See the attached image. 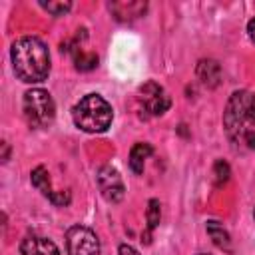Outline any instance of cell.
I'll list each match as a JSON object with an SVG mask.
<instances>
[{
    "mask_svg": "<svg viewBox=\"0 0 255 255\" xmlns=\"http://www.w3.org/2000/svg\"><path fill=\"white\" fill-rule=\"evenodd\" d=\"M12 68L24 84H40L50 74V50L36 36H22L10 50Z\"/></svg>",
    "mask_w": 255,
    "mask_h": 255,
    "instance_id": "cell-1",
    "label": "cell"
},
{
    "mask_svg": "<svg viewBox=\"0 0 255 255\" xmlns=\"http://www.w3.org/2000/svg\"><path fill=\"white\" fill-rule=\"evenodd\" d=\"M72 120L82 131L102 133L112 126L114 112L112 106L100 94H88L74 106Z\"/></svg>",
    "mask_w": 255,
    "mask_h": 255,
    "instance_id": "cell-2",
    "label": "cell"
},
{
    "mask_svg": "<svg viewBox=\"0 0 255 255\" xmlns=\"http://www.w3.org/2000/svg\"><path fill=\"white\" fill-rule=\"evenodd\" d=\"M22 112H24L28 126L42 129L54 122L56 106H54L50 92H46L42 88H32L22 98Z\"/></svg>",
    "mask_w": 255,
    "mask_h": 255,
    "instance_id": "cell-3",
    "label": "cell"
},
{
    "mask_svg": "<svg viewBox=\"0 0 255 255\" xmlns=\"http://www.w3.org/2000/svg\"><path fill=\"white\" fill-rule=\"evenodd\" d=\"M249 100H251V94L249 92H243V90L241 92H233L231 98H229V102H227V108L223 112V126H225L227 137L233 143L243 141Z\"/></svg>",
    "mask_w": 255,
    "mask_h": 255,
    "instance_id": "cell-4",
    "label": "cell"
},
{
    "mask_svg": "<svg viewBox=\"0 0 255 255\" xmlns=\"http://www.w3.org/2000/svg\"><path fill=\"white\" fill-rule=\"evenodd\" d=\"M68 255H100L98 235L84 225H74L66 231Z\"/></svg>",
    "mask_w": 255,
    "mask_h": 255,
    "instance_id": "cell-5",
    "label": "cell"
},
{
    "mask_svg": "<svg viewBox=\"0 0 255 255\" xmlns=\"http://www.w3.org/2000/svg\"><path fill=\"white\" fill-rule=\"evenodd\" d=\"M139 104L149 116H161L171 106V100H169V96L165 94V90L159 84L145 82L139 88Z\"/></svg>",
    "mask_w": 255,
    "mask_h": 255,
    "instance_id": "cell-6",
    "label": "cell"
},
{
    "mask_svg": "<svg viewBox=\"0 0 255 255\" xmlns=\"http://www.w3.org/2000/svg\"><path fill=\"white\" fill-rule=\"evenodd\" d=\"M98 187H100L104 199L110 201V203H118L126 195V187H124L122 175L112 165H102L98 169Z\"/></svg>",
    "mask_w": 255,
    "mask_h": 255,
    "instance_id": "cell-7",
    "label": "cell"
},
{
    "mask_svg": "<svg viewBox=\"0 0 255 255\" xmlns=\"http://www.w3.org/2000/svg\"><path fill=\"white\" fill-rule=\"evenodd\" d=\"M30 181H32V185H34L38 191H42V195L48 197L54 205L64 207V205L70 203V193H68V191H54V189H52V185H50V177H48V171H46L44 165H38L36 169H32V173H30Z\"/></svg>",
    "mask_w": 255,
    "mask_h": 255,
    "instance_id": "cell-8",
    "label": "cell"
},
{
    "mask_svg": "<svg viewBox=\"0 0 255 255\" xmlns=\"http://www.w3.org/2000/svg\"><path fill=\"white\" fill-rule=\"evenodd\" d=\"M20 253L22 255H60V249L56 247L54 241L40 237V235H28L20 243Z\"/></svg>",
    "mask_w": 255,
    "mask_h": 255,
    "instance_id": "cell-9",
    "label": "cell"
},
{
    "mask_svg": "<svg viewBox=\"0 0 255 255\" xmlns=\"http://www.w3.org/2000/svg\"><path fill=\"white\" fill-rule=\"evenodd\" d=\"M108 8H110V12L114 14L116 20L128 22V20H135V18L143 16L145 10H147V4L145 2H135V0L133 2H110Z\"/></svg>",
    "mask_w": 255,
    "mask_h": 255,
    "instance_id": "cell-10",
    "label": "cell"
},
{
    "mask_svg": "<svg viewBox=\"0 0 255 255\" xmlns=\"http://www.w3.org/2000/svg\"><path fill=\"white\" fill-rule=\"evenodd\" d=\"M197 78L205 88H215L221 80V68L215 60H201L197 64Z\"/></svg>",
    "mask_w": 255,
    "mask_h": 255,
    "instance_id": "cell-11",
    "label": "cell"
},
{
    "mask_svg": "<svg viewBox=\"0 0 255 255\" xmlns=\"http://www.w3.org/2000/svg\"><path fill=\"white\" fill-rule=\"evenodd\" d=\"M151 145L145 143V141H139V143H133V147L129 149V167L135 175L143 173V163L145 159L151 155Z\"/></svg>",
    "mask_w": 255,
    "mask_h": 255,
    "instance_id": "cell-12",
    "label": "cell"
},
{
    "mask_svg": "<svg viewBox=\"0 0 255 255\" xmlns=\"http://www.w3.org/2000/svg\"><path fill=\"white\" fill-rule=\"evenodd\" d=\"M205 229H207V235L211 237V241L219 247V249H223V251H231V237H229V233H227V229L219 223V221H207L205 223Z\"/></svg>",
    "mask_w": 255,
    "mask_h": 255,
    "instance_id": "cell-13",
    "label": "cell"
},
{
    "mask_svg": "<svg viewBox=\"0 0 255 255\" xmlns=\"http://www.w3.org/2000/svg\"><path fill=\"white\" fill-rule=\"evenodd\" d=\"M74 54V62H76V70L80 72H90L98 66V56L94 52H82L80 48H72L70 50Z\"/></svg>",
    "mask_w": 255,
    "mask_h": 255,
    "instance_id": "cell-14",
    "label": "cell"
},
{
    "mask_svg": "<svg viewBox=\"0 0 255 255\" xmlns=\"http://www.w3.org/2000/svg\"><path fill=\"white\" fill-rule=\"evenodd\" d=\"M145 219H147V233H145V243H149V233L159 225V219H161V205H159V199H149L147 201V211H145ZM141 239V241H143Z\"/></svg>",
    "mask_w": 255,
    "mask_h": 255,
    "instance_id": "cell-15",
    "label": "cell"
},
{
    "mask_svg": "<svg viewBox=\"0 0 255 255\" xmlns=\"http://www.w3.org/2000/svg\"><path fill=\"white\" fill-rule=\"evenodd\" d=\"M229 175H231V171H229L227 161L217 159V161H215V165H213V177H215V185H217V187H221L223 183H227Z\"/></svg>",
    "mask_w": 255,
    "mask_h": 255,
    "instance_id": "cell-16",
    "label": "cell"
},
{
    "mask_svg": "<svg viewBox=\"0 0 255 255\" xmlns=\"http://www.w3.org/2000/svg\"><path fill=\"white\" fill-rule=\"evenodd\" d=\"M40 6L46 10V12H50V14H54V16H64L70 8H72V2H40Z\"/></svg>",
    "mask_w": 255,
    "mask_h": 255,
    "instance_id": "cell-17",
    "label": "cell"
},
{
    "mask_svg": "<svg viewBox=\"0 0 255 255\" xmlns=\"http://www.w3.org/2000/svg\"><path fill=\"white\" fill-rule=\"evenodd\" d=\"M118 253L120 255H139L137 253V249H133L131 245H128V243H122L120 245V249H118Z\"/></svg>",
    "mask_w": 255,
    "mask_h": 255,
    "instance_id": "cell-18",
    "label": "cell"
},
{
    "mask_svg": "<svg viewBox=\"0 0 255 255\" xmlns=\"http://www.w3.org/2000/svg\"><path fill=\"white\" fill-rule=\"evenodd\" d=\"M243 141H245V143H247L251 149H255V131H251V129H245Z\"/></svg>",
    "mask_w": 255,
    "mask_h": 255,
    "instance_id": "cell-19",
    "label": "cell"
},
{
    "mask_svg": "<svg viewBox=\"0 0 255 255\" xmlns=\"http://www.w3.org/2000/svg\"><path fill=\"white\" fill-rule=\"evenodd\" d=\"M247 118L255 124V96H251V100H249V110H247Z\"/></svg>",
    "mask_w": 255,
    "mask_h": 255,
    "instance_id": "cell-20",
    "label": "cell"
},
{
    "mask_svg": "<svg viewBox=\"0 0 255 255\" xmlns=\"http://www.w3.org/2000/svg\"><path fill=\"white\" fill-rule=\"evenodd\" d=\"M247 32H249V38L255 42V18L249 20V24H247Z\"/></svg>",
    "mask_w": 255,
    "mask_h": 255,
    "instance_id": "cell-21",
    "label": "cell"
},
{
    "mask_svg": "<svg viewBox=\"0 0 255 255\" xmlns=\"http://www.w3.org/2000/svg\"><path fill=\"white\" fill-rule=\"evenodd\" d=\"M2 149H4V153H2V161H8V143H6V141H2Z\"/></svg>",
    "mask_w": 255,
    "mask_h": 255,
    "instance_id": "cell-22",
    "label": "cell"
},
{
    "mask_svg": "<svg viewBox=\"0 0 255 255\" xmlns=\"http://www.w3.org/2000/svg\"><path fill=\"white\" fill-rule=\"evenodd\" d=\"M199 255H207V253H199Z\"/></svg>",
    "mask_w": 255,
    "mask_h": 255,
    "instance_id": "cell-23",
    "label": "cell"
},
{
    "mask_svg": "<svg viewBox=\"0 0 255 255\" xmlns=\"http://www.w3.org/2000/svg\"><path fill=\"white\" fill-rule=\"evenodd\" d=\"M253 217H255V211H253Z\"/></svg>",
    "mask_w": 255,
    "mask_h": 255,
    "instance_id": "cell-24",
    "label": "cell"
}]
</instances>
